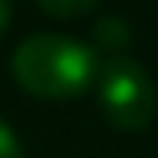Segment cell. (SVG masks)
<instances>
[{"mask_svg": "<svg viewBox=\"0 0 158 158\" xmlns=\"http://www.w3.org/2000/svg\"><path fill=\"white\" fill-rule=\"evenodd\" d=\"M10 17H14V7H10V0H0V34L10 27Z\"/></svg>", "mask_w": 158, "mask_h": 158, "instance_id": "cell-6", "label": "cell"}, {"mask_svg": "<svg viewBox=\"0 0 158 158\" xmlns=\"http://www.w3.org/2000/svg\"><path fill=\"white\" fill-rule=\"evenodd\" d=\"M128 40H131V31L121 17H104L94 24V44L108 54H125Z\"/></svg>", "mask_w": 158, "mask_h": 158, "instance_id": "cell-3", "label": "cell"}, {"mask_svg": "<svg viewBox=\"0 0 158 158\" xmlns=\"http://www.w3.org/2000/svg\"><path fill=\"white\" fill-rule=\"evenodd\" d=\"M98 54L94 47L61 37V34H34L24 37L10 54L14 81L34 98L64 101L84 94L98 77Z\"/></svg>", "mask_w": 158, "mask_h": 158, "instance_id": "cell-1", "label": "cell"}, {"mask_svg": "<svg viewBox=\"0 0 158 158\" xmlns=\"http://www.w3.org/2000/svg\"><path fill=\"white\" fill-rule=\"evenodd\" d=\"M0 158H27L24 155V145L17 138V131L0 118Z\"/></svg>", "mask_w": 158, "mask_h": 158, "instance_id": "cell-5", "label": "cell"}, {"mask_svg": "<svg viewBox=\"0 0 158 158\" xmlns=\"http://www.w3.org/2000/svg\"><path fill=\"white\" fill-rule=\"evenodd\" d=\"M98 104L118 131H141L152 125L158 108L148 71L128 54H108L98 64Z\"/></svg>", "mask_w": 158, "mask_h": 158, "instance_id": "cell-2", "label": "cell"}, {"mask_svg": "<svg viewBox=\"0 0 158 158\" xmlns=\"http://www.w3.org/2000/svg\"><path fill=\"white\" fill-rule=\"evenodd\" d=\"M101 0H37V7L47 14V17H57V20H74V17H84L91 14Z\"/></svg>", "mask_w": 158, "mask_h": 158, "instance_id": "cell-4", "label": "cell"}]
</instances>
